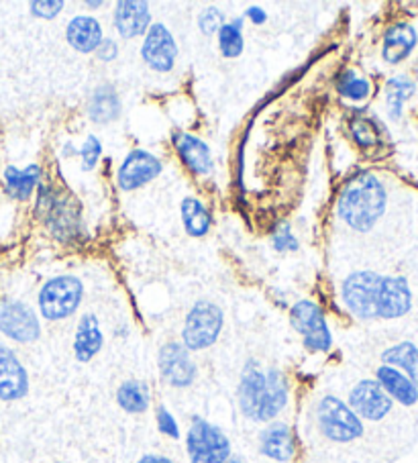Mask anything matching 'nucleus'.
<instances>
[{
  "mask_svg": "<svg viewBox=\"0 0 418 463\" xmlns=\"http://www.w3.org/2000/svg\"><path fill=\"white\" fill-rule=\"evenodd\" d=\"M385 203H388V196H385L384 184L374 174H359L345 186L337 213L353 231L367 233L382 219Z\"/></svg>",
  "mask_w": 418,
  "mask_h": 463,
  "instance_id": "obj_2",
  "label": "nucleus"
},
{
  "mask_svg": "<svg viewBox=\"0 0 418 463\" xmlns=\"http://www.w3.org/2000/svg\"><path fill=\"white\" fill-rule=\"evenodd\" d=\"M288 396L286 376L278 367H261L260 362L249 359L237 390L239 409L249 420L271 422L286 409Z\"/></svg>",
  "mask_w": 418,
  "mask_h": 463,
  "instance_id": "obj_1",
  "label": "nucleus"
},
{
  "mask_svg": "<svg viewBox=\"0 0 418 463\" xmlns=\"http://www.w3.org/2000/svg\"><path fill=\"white\" fill-rule=\"evenodd\" d=\"M382 362L384 365L396 367L418 386V347L414 343L402 341L398 345L388 347L382 354Z\"/></svg>",
  "mask_w": 418,
  "mask_h": 463,
  "instance_id": "obj_25",
  "label": "nucleus"
},
{
  "mask_svg": "<svg viewBox=\"0 0 418 463\" xmlns=\"http://www.w3.org/2000/svg\"><path fill=\"white\" fill-rule=\"evenodd\" d=\"M174 147L178 151L184 165L196 175H211L214 170L213 154L203 139L195 137L190 133H176Z\"/></svg>",
  "mask_w": 418,
  "mask_h": 463,
  "instance_id": "obj_19",
  "label": "nucleus"
},
{
  "mask_svg": "<svg viewBox=\"0 0 418 463\" xmlns=\"http://www.w3.org/2000/svg\"><path fill=\"white\" fill-rule=\"evenodd\" d=\"M224 25V14L223 11L216 9V6H208L203 13H200L198 17V27L203 31L204 35H219L221 27Z\"/></svg>",
  "mask_w": 418,
  "mask_h": 463,
  "instance_id": "obj_32",
  "label": "nucleus"
},
{
  "mask_svg": "<svg viewBox=\"0 0 418 463\" xmlns=\"http://www.w3.org/2000/svg\"><path fill=\"white\" fill-rule=\"evenodd\" d=\"M96 55H99L100 61H112L117 60L119 55V45L112 42V39H102V43L96 50Z\"/></svg>",
  "mask_w": 418,
  "mask_h": 463,
  "instance_id": "obj_38",
  "label": "nucleus"
},
{
  "mask_svg": "<svg viewBox=\"0 0 418 463\" xmlns=\"http://www.w3.org/2000/svg\"><path fill=\"white\" fill-rule=\"evenodd\" d=\"M115 27L123 39L147 33L151 27L149 5L141 3V0H120L115 6Z\"/></svg>",
  "mask_w": 418,
  "mask_h": 463,
  "instance_id": "obj_17",
  "label": "nucleus"
},
{
  "mask_svg": "<svg viewBox=\"0 0 418 463\" xmlns=\"http://www.w3.org/2000/svg\"><path fill=\"white\" fill-rule=\"evenodd\" d=\"M104 345V335L99 318L94 315H84L80 318L74 335V355L80 364H88L100 354Z\"/></svg>",
  "mask_w": 418,
  "mask_h": 463,
  "instance_id": "obj_21",
  "label": "nucleus"
},
{
  "mask_svg": "<svg viewBox=\"0 0 418 463\" xmlns=\"http://www.w3.org/2000/svg\"><path fill=\"white\" fill-rule=\"evenodd\" d=\"M39 180H42V167L29 165L25 170H17V167H6L5 170V184L6 190L17 201H27L37 188Z\"/></svg>",
  "mask_w": 418,
  "mask_h": 463,
  "instance_id": "obj_26",
  "label": "nucleus"
},
{
  "mask_svg": "<svg viewBox=\"0 0 418 463\" xmlns=\"http://www.w3.org/2000/svg\"><path fill=\"white\" fill-rule=\"evenodd\" d=\"M416 31L414 27H410L408 23H396L392 25L388 31H385L384 37V50L382 55L388 63H400L402 60H406L413 50L416 47Z\"/></svg>",
  "mask_w": 418,
  "mask_h": 463,
  "instance_id": "obj_23",
  "label": "nucleus"
},
{
  "mask_svg": "<svg viewBox=\"0 0 418 463\" xmlns=\"http://www.w3.org/2000/svg\"><path fill=\"white\" fill-rule=\"evenodd\" d=\"M137 463H176V461H172L170 458H164V455L149 453V455H143V458Z\"/></svg>",
  "mask_w": 418,
  "mask_h": 463,
  "instance_id": "obj_40",
  "label": "nucleus"
},
{
  "mask_svg": "<svg viewBox=\"0 0 418 463\" xmlns=\"http://www.w3.org/2000/svg\"><path fill=\"white\" fill-rule=\"evenodd\" d=\"M224 325L223 310L213 302L200 300L190 308L182 331V345L188 351H203L213 347L221 337Z\"/></svg>",
  "mask_w": 418,
  "mask_h": 463,
  "instance_id": "obj_6",
  "label": "nucleus"
},
{
  "mask_svg": "<svg viewBox=\"0 0 418 463\" xmlns=\"http://www.w3.org/2000/svg\"><path fill=\"white\" fill-rule=\"evenodd\" d=\"M102 156V146L99 137H94V135H90L84 143L82 147H80V159H82V170L84 172H90L96 167V164H99V159Z\"/></svg>",
  "mask_w": 418,
  "mask_h": 463,
  "instance_id": "obj_34",
  "label": "nucleus"
},
{
  "mask_svg": "<svg viewBox=\"0 0 418 463\" xmlns=\"http://www.w3.org/2000/svg\"><path fill=\"white\" fill-rule=\"evenodd\" d=\"M351 133L361 147H369L377 141V129L369 118H356L351 123Z\"/></svg>",
  "mask_w": 418,
  "mask_h": 463,
  "instance_id": "obj_33",
  "label": "nucleus"
},
{
  "mask_svg": "<svg viewBox=\"0 0 418 463\" xmlns=\"http://www.w3.org/2000/svg\"><path fill=\"white\" fill-rule=\"evenodd\" d=\"M337 90H339V94L345 99H349L353 102H361L369 97V92H372V84H369L364 76H359L357 71L347 70L343 71L339 80H337Z\"/></svg>",
  "mask_w": 418,
  "mask_h": 463,
  "instance_id": "obj_31",
  "label": "nucleus"
},
{
  "mask_svg": "<svg viewBox=\"0 0 418 463\" xmlns=\"http://www.w3.org/2000/svg\"><path fill=\"white\" fill-rule=\"evenodd\" d=\"M117 402L128 414L147 412L151 404L149 386L141 380H127L117 390Z\"/></svg>",
  "mask_w": 418,
  "mask_h": 463,
  "instance_id": "obj_27",
  "label": "nucleus"
},
{
  "mask_svg": "<svg viewBox=\"0 0 418 463\" xmlns=\"http://www.w3.org/2000/svg\"><path fill=\"white\" fill-rule=\"evenodd\" d=\"M190 463H227L231 458V441L223 430L200 417L192 419L186 437Z\"/></svg>",
  "mask_w": 418,
  "mask_h": 463,
  "instance_id": "obj_7",
  "label": "nucleus"
},
{
  "mask_svg": "<svg viewBox=\"0 0 418 463\" xmlns=\"http://www.w3.org/2000/svg\"><path fill=\"white\" fill-rule=\"evenodd\" d=\"M227 463H247L243 458H237V455H231Z\"/></svg>",
  "mask_w": 418,
  "mask_h": 463,
  "instance_id": "obj_42",
  "label": "nucleus"
},
{
  "mask_svg": "<svg viewBox=\"0 0 418 463\" xmlns=\"http://www.w3.org/2000/svg\"><path fill=\"white\" fill-rule=\"evenodd\" d=\"M84 286L76 276H55L39 292V310L45 321H63L78 310Z\"/></svg>",
  "mask_w": 418,
  "mask_h": 463,
  "instance_id": "obj_5",
  "label": "nucleus"
},
{
  "mask_svg": "<svg viewBox=\"0 0 418 463\" xmlns=\"http://www.w3.org/2000/svg\"><path fill=\"white\" fill-rule=\"evenodd\" d=\"M141 58L154 71H170L178 58V45L174 35L162 23L151 25L143 39Z\"/></svg>",
  "mask_w": 418,
  "mask_h": 463,
  "instance_id": "obj_13",
  "label": "nucleus"
},
{
  "mask_svg": "<svg viewBox=\"0 0 418 463\" xmlns=\"http://www.w3.org/2000/svg\"><path fill=\"white\" fill-rule=\"evenodd\" d=\"M86 5H88V6H90V9H99V6H100L102 3H100V0H88V3H86Z\"/></svg>",
  "mask_w": 418,
  "mask_h": 463,
  "instance_id": "obj_41",
  "label": "nucleus"
},
{
  "mask_svg": "<svg viewBox=\"0 0 418 463\" xmlns=\"http://www.w3.org/2000/svg\"><path fill=\"white\" fill-rule=\"evenodd\" d=\"M413 307V292L400 276L382 278L377 290V318H400Z\"/></svg>",
  "mask_w": 418,
  "mask_h": 463,
  "instance_id": "obj_16",
  "label": "nucleus"
},
{
  "mask_svg": "<svg viewBox=\"0 0 418 463\" xmlns=\"http://www.w3.org/2000/svg\"><path fill=\"white\" fill-rule=\"evenodd\" d=\"M120 115V99L115 88L110 84H102L92 92L90 100H88V117L94 123L107 125Z\"/></svg>",
  "mask_w": 418,
  "mask_h": 463,
  "instance_id": "obj_24",
  "label": "nucleus"
},
{
  "mask_svg": "<svg viewBox=\"0 0 418 463\" xmlns=\"http://www.w3.org/2000/svg\"><path fill=\"white\" fill-rule=\"evenodd\" d=\"M29 6H31V13H33L35 17L53 19L62 13L63 0H33Z\"/></svg>",
  "mask_w": 418,
  "mask_h": 463,
  "instance_id": "obj_36",
  "label": "nucleus"
},
{
  "mask_svg": "<svg viewBox=\"0 0 418 463\" xmlns=\"http://www.w3.org/2000/svg\"><path fill=\"white\" fill-rule=\"evenodd\" d=\"M375 382L384 388L392 401L402 406H414L418 402V386L396 367L380 365L375 372Z\"/></svg>",
  "mask_w": 418,
  "mask_h": 463,
  "instance_id": "obj_20",
  "label": "nucleus"
},
{
  "mask_svg": "<svg viewBox=\"0 0 418 463\" xmlns=\"http://www.w3.org/2000/svg\"><path fill=\"white\" fill-rule=\"evenodd\" d=\"M156 420H157V429L159 433L170 437V439H180V427L176 422L174 414L166 409V406H157L156 411Z\"/></svg>",
  "mask_w": 418,
  "mask_h": 463,
  "instance_id": "obj_35",
  "label": "nucleus"
},
{
  "mask_svg": "<svg viewBox=\"0 0 418 463\" xmlns=\"http://www.w3.org/2000/svg\"><path fill=\"white\" fill-rule=\"evenodd\" d=\"M39 214L60 241H70L80 233V204L68 194L53 188H42L39 193Z\"/></svg>",
  "mask_w": 418,
  "mask_h": 463,
  "instance_id": "obj_4",
  "label": "nucleus"
},
{
  "mask_svg": "<svg viewBox=\"0 0 418 463\" xmlns=\"http://www.w3.org/2000/svg\"><path fill=\"white\" fill-rule=\"evenodd\" d=\"M243 21L237 19L233 23H224L219 31V50L227 60H235L243 53Z\"/></svg>",
  "mask_w": 418,
  "mask_h": 463,
  "instance_id": "obj_30",
  "label": "nucleus"
},
{
  "mask_svg": "<svg viewBox=\"0 0 418 463\" xmlns=\"http://www.w3.org/2000/svg\"><path fill=\"white\" fill-rule=\"evenodd\" d=\"M29 394V373L11 347L0 343V401L14 402Z\"/></svg>",
  "mask_w": 418,
  "mask_h": 463,
  "instance_id": "obj_15",
  "label": "nucleus"
},
{
  "mask_svg": "<svg viewBox=\"0 0 418 463\" xmlns=\"http://www.w3.org/2000/svg\"><path fill=\"white\" fill-rule=\"evenodd\" d=\"M413 80H408L406 76H396L388 80V84H385V107H388V115L392 121H398L402 117V107H404V102L413 97Z\"/></svg>",
  "mask_w": 418,
  "mask_h": 463,
  "instance_id": "obj_29",
  "label": "nucleus"
},
{
  "mask_svg": "<svg viewBox=\"0 0 418 463\" xmlns=\"http://www.w3.org/2000/svg\"><path fill=\"white\" fill-rule=\"evenodd\" d=\"M157 367L162 378L174 388H188L196 380V364L182 343H166L157 354Z\"/></svg>",
  "mask_w": 418,
  "mask_h": 463,
  "instance_id": "obj_11",
  "label": "nucleus"
},
{
  "mask_svg": "<svg viewBox=\"0 0 418 463\" xmlns=\"http://www.w3.org/2000/svg\"><path fill=\"white\" fill-rule=\"evenodd\" d=\"M290 325L300 335L304 347L315 354H327L333 347V335L328 331L325 313L312 300L296 302L290 310Z\"/></svg>",
  "mask_w": 418,
  "mask_h": 463,
  "instance_id": "obj_9",
  "label": "nucleus"
},
{
  "mask_svg": "<svg viewBox=\"0 0 418 463\" xmlns=\"http://www.w3.org/2000/svg\"><path fill=\"white\" fill-rule=\"evenodd\" d=\"M247 17L252 19L255 25H263V23L268 21V14H265V11L260 9V6H252V9L247 11Z\"/></svg>",
  "mask_w": 418,
  "mask_h": 463,
  "instance_id": "obj_39",
  "label": "nucleus"
},
{
  "mask_svg": "<svg viewBox=\"0 0 418 463\" xmlns=\"http://www.w3.org/2000/svg\"><path fill=\"white\" fill-rule=\"evenodd\" d=\"M382 278L384 276L367 269L356 271V274L345 278L341 298L353 317L361 318V321L377 318V290H380Z\"/></svg>",
  "mask_w": 418,
  "mask_h": 463,
  "instance_id": "obj_8",
  "label": "nucleus"
},
{
  "mask_svg": "<svg viewBox=\"0 0 418 463\" xmlns=\"http://www.w3.org/2000/svg\"><path fill=\"white\" fill-rule=\"evenodd\" d=\"M273 250H278V251H288V250L296 251V250H299V241L294 239L290 227L282 225L276 231V235H273Z\"/></svg>",
  "mask_w": 418,
  "mask_h": 463,
  "instance_id": "obj_37",
  "label": "nucleus"
},
{
  "mask_svg": "<svg viewBox=\"0 0 418 463\" xmlns=\"http://www.w3.org/2000/svg\"><path fill=\"white\" fill-rule=\"evenodd\" d=\"M347 404L359 419L377 422L388 417L394 402L375 380H361L349 392Z\"/></svg>",
  "mask_w": 418,
  "mask_h": 463,
  "instance_id": "obj_12",
  "label": "nucleus"
},
{
  "mask_svg": "<svg viewBox=\"0 0 418 463\" xmlns=\"http://www.w3.org/2000/svg\"><path fill=\"white\" fill-rule=\"evenodd\" d=\"M182 221H184V229L190 237H204L208 235L213 225V217L211 213L206 211V206L198 201V198H184L182 201Z\"/></svg>",
  "mask_w": 418,
  "mask_h": 463,
  "instance_id": "obj_28",
  "label": "nucleus"
},
{
  "mask_svg": "<svg viewBox=\"0 0 418 463\" xmlns=\"http://www.w3.org/2000/svg\"><path fill=\"white\" fill-rule=\"evenodd\" d=\"M0 333L17 343H33L42 335V325L31 307L5 300L0 302Z\"/></svg>",
  "mask_w": 418,
  "mask_h": 463,
  "instance_id": "obj_10",
  "label": "nucleus"
},
{
  "mask_svg": "<svg viewBox=\"0 0 418 463\" xmlns=\"http://www.w3.org/2000/svg\"><path fill=\"white\" fill-rule=\"evenodd\" d=\"M260 451L265 458L278 463H288L296 453V441L292 429L286 422L273 420L261 430L260 435Z\"/></svg>",
  "mask_w": 418,
  "mask_h": 463,
  "instance_id": "obj_18",
  "label": "nucleus"
},
{
  "mask_svg": "<svg viewBox=\"0 0 418 463\" xmlns=\"http://www.w3.org/2000/svg\"><path fill=\"white\" fill-rule=\"evenodd\" d=\"M66 37L68 43L80 53L96 52L104 39L100 23L94 17H86V14H82V17H74L68 23Z\"/></svg>",
  "mask_w": 418,
  "mask_h": 463,
  "instance_id": "obj_22",
  "label": "nucleus"
},
{
  "mask_svg": "<svg viewBox=\"0 0 418 463\" xmlns=\"http://www.w3.org/2000/svg\"><path fill=\"white\" fill-rule=\"evenodd\" d=\"M55 463H62V461H55Z\"/></svg>",
  "mask_w": 418,
  "mask_h": 463,
  "instance_id": "obj_43",
  "label": "nucleus"
},
{
  "mask_svg": "<svg viewBox=\"0 0 418 463\" xmlns=\"http://www.w3.org/2000/svg\"><path fill=\"white\" fill-rule=\"evenodd\" d=\"M317 420L320 433L333 443H351L364 435L361 419L349 409L347 402L331 394L318 401Z\"/></svg>",
  "mask_w": 418,
  "mask_h": 463,
  "instance_id": "obj_3",
  "label": "nucleus"
},
{
  "mask_svg": "<svg viewBox=\"0 0 418 463\" xmlns=\"http://www.w3.org/2000/svg\"><path fill=\"white\" fill-rule=\"evenodd\" d=\"M162 174V162L149 151L135 149L128 154L117 172V182L120 190L131 193L141 186H146L151 180H156Z\"/></svg>",
  "mask_w": 418,
  "mask_h": 463,
  "instance_id": "obj_14",
  "label": "nucleus"
}]
</instances>
